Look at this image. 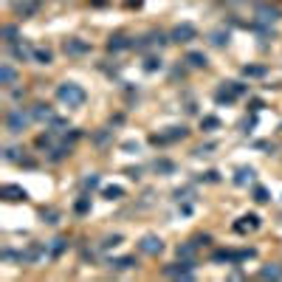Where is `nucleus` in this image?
<instances>
[{"instance_id":"9d476101","label":"nucleus","mask_w":282,"mask_h":282,"mask_svg":"<svg viewBox=\"0 0 282 282\" xmlns=\"http://www.w3.org/2000/svg\"><path fill=\"white\" fill-rule=\"evenodd\" d=\"M127 48H135V40L127 37L124 31H116V34H110V40H107V51H127Z\"/></svg>"},{"instance_id":"f8f14e48","label":"nucleus","mask_w":282,"mask_h":282,"mask_svg":"<svg viewBox=\"0 0 282 282\" xmlns=\"http://www.w3.org/2000/svg\"><path fill=\"white\" fill-rule=\"evenodd\" d=\"M31 116H34V119H37V122H54V119H57V113L54 110H51V104H45V102H37V104H34V107H31Z\"/></svg>"},{"instance_id":"f704fd0d","label":"nucleus","mask_w":282,"mask_h":282,"mask_svg":"<svg viewBox=\"0 0 282 282\" xmlns=\"http://www.w3.org/2000/svg\"><path fill=\"white\" fill-rule=\"evenodd\" d=\"M17 153H20V150H17V147H9V150H6V153H3V158H6V161H23V158H20V155H17Z\"/></svg>"},{"instance_id":"4be33fe9","label":"nucleus","mask_w":282,"mask_h":282,"mask_svg":"<svg viewBox=\"0 0 282 282\" xmlns=\"http://www.w3.org/2000/svg\"><path fill=\"white\" fill-rule=\"evenodd\" d=\"M186 62H189L192 68H206V54H201V51H189V54H186Z\"/></svg>"},{"instance_id":"423d86ee","label":"nucleus","mask_w":282,"mask_h":282,"mask_svg":"<svg viewBox=\"0 0 282 282\" xmlns=\"http://www.w3.org/2000/svg\"><path fill=\"white\" fill-rule=\"evenodd\" d=\"M198 37V29L192 23H178L175 29L170 31V43H192V40Z\"/></svg>"},{"instance_id":"2f4dec72","label":"nucleus","mask_w":282,"mask_h":282,"mask_svg":"<svg viewBox=\"0 0 282 282\" xmlns=\"http://www.w3.org/2000/svg\"><path fill=\"white\" fill-rule=\"evenodd\" d=\"M201 127H203V130H215V127H220V119H215V116H206V119L201 122Z\"/></svg>"},{"instance_id":"c85d7f7f","label":"nucleus","mask_w":282,"mask_h":282,"mask_svg":"<svg viewBox=\"0 0 282 282\" xmlns=\"http://www.w3.org/2000/svg\"><path fill=\"white\" fill-rule=\"evenodd\" d=\"M3 40H6V43L9 45H14V43H17V29H14V25H3Z\"/></svg>"},{"instance_id":"0eeeda50","label":"nucleus","mask_w":282,"mask_h":282,"mask_svg":"<svg viewBox=\"0 0 282 282\" xmlns=\"http://www.w3.org/2000/svg\"><path fill=\"white\" fill-rule=\"evenodd\" d=\"M186 133H189L186 127H166L164 133H155L150 141H153V144H172V141H181V138H186Z\"/></svg>"},{"instance_id":"72a5a7b5","label":"nucleus","mask_w":282,"mask_h":282,"mask_svg":"<svg viewBox=\"0 0 282 282\" xmlns=\"http://www.w3.org/2000/svg\"><path fill=\"white\" fill-rule=\"evenodd\" d=\"M254 201H257V203H268L271 198H268V192H265L263 186H257V189H254Z\"/></svg>"},{"instance_id":"dca6fc26","label":"nucleus","mask_w":282,"mask_h":282,"mask_svg":"<svg viewBox=\"0 0 282 282\" xmlns=\"http://www.w3.org/2000/svg\"><path fill=\"white\" fill-rule=\"evenodd\" d=\"M107 268L110 271H130V268H135V257H116V260L107 263Z\"/></svg>"},{"instance_id":"5701e85b","label":"nucleus","mask_w":282,"mask_h":282,"mask_svg":"<svg viewBox=\"0 0 282 282\" xmlns=\"http://www.w3.org/2000/svg\"><path fill=\"white\" fill-rule=\"evenodd\" d=\"M153 170L158 172V175H170V172H175V164H172V161H166V158H158L153 164Z\"/></svg>"},{"instance_id":"7ed1b4c3","label":"nucleus","mask_w":282,"mask_h":282,"mask_svg":"<svg viewBox=\"0 0 282 282\" xmlns=\"http://www.w3.org/2000/svg\"><path fill=\"white\" fill-rule=\"evenodd\" d=\"M245 91H248V88H245L243 85V82H223V85L220 88H217V93H215V99H217V102H234V99H237V96H243V93Z\"/></svg>"},{"instance_id":"b1692460","label":"nucleus","mask_w":282,"mask_h":282,"mask_svg":"<svg viewBox=\"0 0 282 282\" xmlns=\"http://www.w3.org/2000/svg\"><path fill=\"white\" fill-rule=\"evenodd\" d=\"M209 40H212V45H217V48H223V45L229 43V31L217 29V31H212V34H209Z\"/></svg>"},{"instance_id":"393cba45","label":"nucleus","mask_w":282,"mask_h":282,"mask_svg":"<svg viewBox=\"0 0 282 282\" xmlns=\"http://www.w3.org/2000/svg\"><path fill=\"white\" fill-rule=\"evenodd\" d=\"M234 181H237L240 186L251 184V181H254V170H251V166H248V170H245V166H243V170H237V178H234Z\"/></svg>"},{"instance_id":"cd10ccee","label":"nucleus","mask_w":282,"mask_h":282,"mask_svg":"<svg viewBox=\"0 0 282 282\" xmlns=\"http://www.w3.org/2000/svg\"><path fill=\"white\" fill-rule=\"evenodd\" d=\"M243 74L245 76H265V74H268V68H265V65H245Z\"/></svg>"},{"instance_id":"f03ea898","label":"nucleus","mask_w":282,"mask_h":282,"mask_svg":"<svg viewBox=\"0 0 282 282\" xmlns=\"http://www.w3.org/2000/svg\"><path fill=\"white\" fill-rule=\"evenodd\" d=\"M31 113H25L23 107H12V110L6 113V130L9 133H23L25 127H29V122H31Z\"/></svg>"},{"instance_id":"20e7f679","label":"nucleus","mask_w":282,"mask_h":282,"mask_svg":"<svg viewBox=\"0 0 282 282\" xmlns=\"http://www.w3.org/2000/svg\"><path fill=\"white\" fill-rule=\"evenodd\" d=\"M192 265H195V263H189V260H181V263L164 265V271H161V274H164V276H172V279H192V276H195Z\"/></svg>"},{"instance_id":"c9c22d12","label":"nucleus","mask_w":282,"mask_h":282,"mask_svg":"<svg viewBox=\"0 0 282 282\" xmlns=\"http://www.w3.org/2000/svg\"><path fill=\"white\" fill-rule=\"evenodd\" d=\"M88 209H91V198H82V201H76V212H79V215H85Z\"/></svg>"},{"instance_id":"39448f33","label":"nucleus","mask_w":282,"mask_h":282,"mask_svg":"<svg viewBox=\"0 0 282 282\" xmlns=\"http://www.w3.org/2000/svg\"><path fill=\"white\" fill-rule=\"evenodd\" d=\"M164 43H170V37H164L161 31H147L144 37L135 40V51H150V48H161Z\"/></svg>"},{"instance_id":"f3484780","label":"nucleus","mask_w":282,"mask_h":282,"mask_svg":"<svg viewBox=\"0 0 282 282\" xmlns=\"http://www.w3.org/2000/svg\"><path fill=\"white\" fill-rule=\"evenodd\" d=\"M276 17H279V12H276L274 6H257V20L260 23H276Z\"/></svg>"},{"instance_id":"6ab92c4d","label":"nucleus","mask_w":282,"mask_h":282,"mask_svg":"<svg viewBox=\"0 0 282 282\" xmlns=\"http://www.w3.org/2000/svg\"><path fill=\"white\" fill-rule=\"evenodd\" d=\"M14 79H17V71H14V68L6 62V65L0 68V85H3V88H12Z\"/></svg>"},{"instance_id":"412c9836","label":"nucleus","mask_w":282,"mask_h":282,"mask_svg":"<svg viewBox=\"0 0 282 282\" xmlns=\"http://www.w3.org/2000/svg\"><path fill=\"white\" fill-rule=\"evenodd\" d=\"M260 279H282V268L279 265H265V268H260Z\"/></svg>"},{"instance_id":"f257e3e1","label":"nucleus","mask_w":282,"mask_h":282,"mask_svg":"<svg viewBox=\"0 0 282 282\" xmlns=\"http://www.w3.org/2000/svg\"><path fill=\"white\" fill-rule=\"evenodd\" d=\"M57 99H60L65 107L76 110V107H82V104L88 102V93H85V88L76 85V82H62V85L57 88Z\"/></svg>"},{"instance_id":"473e14b6","label":"nucleus","mask_w":282,"mask_h":282,"mask_svg":"<svg viewBox=\"0 0 282 282\" xmlns=\"http://www.w3.org/2000/svg\"><path fill=\"white\" fill-rule=\"evenodd\" d=\"M43 220L45 223H57L60 220V212H54V209H43Z\"/></svg>"},{"instance_id":"6e6552de","label":"nucleus","mask_w":282,"mask_h":282,"mask_svg":"<svg viewBox=\"0 0 282 282\" xmlns=\"http://www.w3.org/2000/svg\"><path fill=\"white\" fill-rule=\"evenodd\" d=\"M62 51H65L68 57H82V54H91V43H85V40H79V37H68L65 43H62Z\"/></svg>"},{"instance_id":"7c9ffc66","label":"nucleus","mask_w":282,"mask_h":282,"mask_svg":"<svg viewBox=\"0 0 282 282\" xmlns=\"http://www.w3.org/2000/svg\"><path fill=\"white\" fill-rule=\"evenodd\" d=\"M161 68V57H147L144 60V71H158Z\"/></svg>"},{"instance_id":"9b49d317","label":"nucleus","mask_w":282,"mask_h":282,"mask_svg":"<svg viewBox=\"0 0 282 282\" xmlns=\"http://www.w3.org/2000/svg\"><path fill=\"white\" fill-rule=\"evenodd\" d=\"M12 54L17 57L20 62H29V60H34V45H29V43H25L23 37H20L17 43L12 45Z\"/></svg>"},{"instance_id":"4468645a","label":"nucleus","mask_w":282,"mask_h":282,"mask_svg":"<svg viewBox=\"0 0 282 282\" xmlns=\"http://www.w3.org/2000/svg\"><path fill=\"white\" fill-rule=\"evenodd\" d=\"M254 229H260V217L257 215H243L237 223H234V232H237V234L254 232Z\"/></svg>"},{"instance_id":"a878e982","label":"nucleus","mask_w":282,"mask_h":282,"mask_svg":"<svg viewBox=\"0 0 282 282\" xmlns=\"http://www.w3.org/2000/svg\"><path fill=\"white\" fill-rule=\"evenodd\" d=\"M51 57L54 54H51L48 48H34V60H37L40 65H51Z\"/></svg>"},{"instance_id":"2eb2a0df","label":"nucleus","mask_w":282,"mask_h":282,"mask_svg":"<svg viewBox=\"0 0 282 282\" xmlns=\"http://www.w3.org/2000/svg\"><path fill=\"white\" fill-rule=\"evenodd\" d=\"M198 240H189V243H184V245H178V257L181 260H189V263H195V254H198Z\"/></svg>"},{"instance_id":"a211bd4d","label":"nucleus","mask_w":282,"mask_h":282,"mask_svg":"<svg viewBox=\"0 0 282 282\" xmlns=\"http://www.w3.org/2000/svg\"><path fill=\"white\" fill-rule=\"evenodd\" d=\"M40 0H20V3H14V9H17V14H23V17H31V14L37 12Z\"/></svg>"},{"instance_id":"c756f323","label":"nucleus","mask_w":282,"mask_h":282,"mask_svg":"<svg viewBox=\"0 0 282 282\" xmlns=\"http://www.w3.org/2000/svg\"><path fill=\"white\" fill-rule=\"evenodd\" d=\"M122 195H124L122 186H107V189H104V198H107V201H119Z\"/></svg>"},{"instance_id":"ddd939ff","label":"nucleus","mask_w":282,"mask_h":282,"mask_svg":"<svg viewBox=\"0 0 282 282\" xmlns=\"http://www.w3.org/2000/svg\"><path fill=\"white\" fill-rule=\"evenodd\" d=\"M3 198L12 201V203H20V201H29V192H25L23 186H17V184H6L3 186Z\"/></svg>"},{"instance_id":"1a4fd4ad","label":"nucleus","mask_w":282,"mask_h":282,"mask_svg":"<svg viewBox=\"0 0 282 282\" xmlns=\"http://www.w3.org/2000/svg\"><path fill=\"white\" fill-rule=\"evenodd\" d=\"M138 248L144 254H150V257H158V254L164 251V240H161L158 234H147V237H141Z\"/></svg>"},{"instance_id":"bb28decb","label":"nucleus","mask_w":282,"mask_h":282,"mask_svg":"<svg viewBox=\"0 0 282 282\" xmlns=\"http://www.w3.org/2000/svg\"><path fill=\"white\" fill-rule=\"evenodd\" d=\"M122 240H124L122 234H110V237H104L102 243H99V248H104V251H107V248H116V245L122 243Z\"/></svg>"},{"instance_id":"aec40b11","label":"nucleus","mask_w":282,"mask_h":282,"mask_svg":"<svg viewBox=\"0 0 282 282\" xmlns=\"http://www.w3.org/2000/svg\"><path fill=\"white\" fill-rule=\"evenodd\" d=\"M65 248H68V237H54L48 243V254H51V257H60Z\"/></svg>"},{"instance_id":"e433bc0d","label":"nucleus","mask_w":282,"mask_h":282,"mask_svg":"<svg viewBox=\"0 0 282 282\" xmlns=\"http://www.w3.org/2000/svg\"><path fill=\"white\" fill-rule=\"evenodd\" d=\"M82 186H85V189H93V186H99V175H91V178H85V181H82Z\"/></svg>"}]
</instances>
